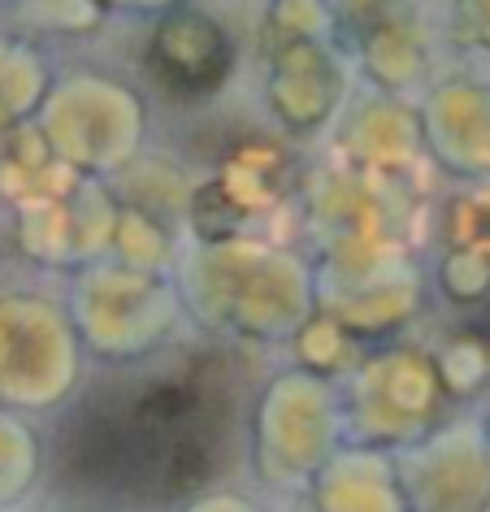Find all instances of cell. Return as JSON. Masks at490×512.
<instances>
[{
    "instance_id": "1",
    "label": "cell",
    "mask_w": 490,
    "mask_h": 512,
    "mask_svg": "<svg viewBox=\"0 0 490 512\" xmlns=\"http://www.w3.org/2000/svg\"><path fill=\"white\" fill-rule=\"evenodd\" d=\"M152 66L183 92H209L230 66V44L209 18L174 14L152 40Z\"/></svg>"
}]
</instances>
